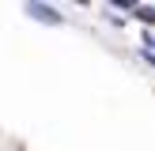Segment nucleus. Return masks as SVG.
I'll return each instance as SVG.
<instances>
[{"mask_svg": "<svg viewBox=\"0 0 155 151\" xmlns=\"http://www.w3.org/2000/svg\"><path fill=\"white\" fill-rule=\"evenodd\" d=\"M27 15H30V19H38V23H49V27H61V23H64V15H61L57 8L42 4V0H30V4H27Z\"/></svg>", "mask_w": 155, "mask_h": 151, "instance_id": "nucleus-1", "label": "nucleus"}, {"mask_svg": "<svg viewBox=\"0 0 155 151\" xmlns=\"http://www.w3.org/2000/svg\"><path fill=\"white\" fill-rule=\"evenodd\" d=\"M133 15H136L140 23H151V19H155V11H151L148 4H144V8H133Z\"/></svg>", "mask_w": 155, "mask_h": 151, "instance_id": "nucleus-2", "label": "nucleus"}]
</instances>
